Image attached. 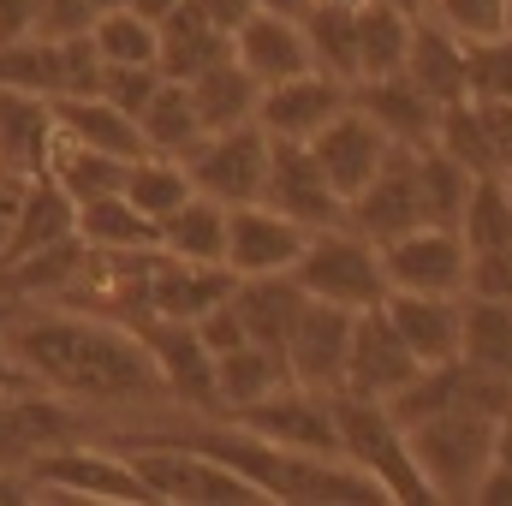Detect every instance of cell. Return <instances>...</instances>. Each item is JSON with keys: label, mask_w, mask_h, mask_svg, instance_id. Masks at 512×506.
<instances>
[{"label": "cell", "mask_w": 512, "mask_h": 506, "mask_svg": "<svg viewBox=\"0 0 512 506\" xmlns=\"http://www.w3.org/2000/svg\"><path fill=\"white\" fill-rule=\"evenodd\" d=\"M435 149H447L459 167H471L477 179H489V173H507V161H501V149H495V137L483 126V114H477V102L465 96V102H453V108H441V131H435Z\"/></svg>", "instance_id": "40"}, {"label": "cell", "mask_w": 512, "mask_h": 506, "mask_svg": "<svg viewBox=\"0 0 512 506\" xmlns=\"http://www.w3.org/2000/svg\"><path fill=\"white\" fill-rule=\"evenodd\" d=\"M185 447H203L209 459L233 465L239 477H251L256 489L268 495V506H376L387 501V489L376 477H364L352 459H322V453H292L274 447L251 429L227 423V429H191L173 435Z\"/></svg>", "instance_id": "2"}, {"label": "cell", "mask_w": 512, "mask_h": 506, "mask_svg": "<svg viewBox=\"0 0 512 506\" xmlns=\"http://www.w3.org/2000/svg\"><path fill=\"white\" fill-rule=\"evenodd\" d=\"M0 90L42 96V102H60V96H102V54H96L90 36H72V42L24 36V42L0 48Z\"/></svg>", "instance_id": "8"}, {"label": "cell", "mask_w": 512, "mask_h": 506, "mask_svg": "<svg viewBox=\"0 0 512 506\" xmlns=\"http://www.w3.org/2000/svg\"><path fill=\"white\" fill-rule=\"evenodd\" d=\"M149 483L155 506H268V495L233 465L209 459L203 447H185L173 435H120L114 441Z\"/></svg>", "instance_id": "4"}, {"label": "cell", "mask_w": 512, "mask_h": 506, "mask_svg": "<svg viewBox=\"0 0 512 506\" xmlns=\"http://www.w3.org/2000/svg\"><path fill=\"white\" fill-rule=\"evenodd\" d=\"M352 102H358V108H364V114H370L393 143H405V149H429V143H435V131H441V102H435V96H423L405 72L358 84V90H352Z\"/></svg>", "instance_id": "23"}, {"label": "cell", "mask_w": 512, "mask_h": 506, "mask_svg": "<svg viewBox=\"0 0 512 506\" xmlns=\"http://www.w3.org/2000/svg\"><path fill=\"white\" fill-rule=\"evenodd\" d=\"M304 298H310V292H304L292 274H251V280L233 286V304H239V316H245V334H251L256 346H268V352H286Z\"/></svg>", "instance_id": "27"}, {"label": "cell", "mask_w": 512, "mask_h": 506, "mask_svg": "<svg viewBox=\"0 0 512 506\" xmlns=\"http://www.w3.org/2000/svg\"><path fill=\"white\" fill-rule=\"evenodd\" d=\"M387 149H393V137H387L358 102L346 108V114H334L328 126L310 137V155L322 161V173H328V185L352 203L376 173H382V161H387Z\"/></svg>", "instance_id": "19"}, {"label": "cell", "mask_w": 512, "mask_h": 506, "mask_svg": "<svg viewBox=\"0 0 512 506\" xmlns=\"http://www.w3.org/2000/svg\"><path fill=\"white\" fill-rule=\"evenodd\" d=\"M387 292H441V298H465L471 286V245L453 227H411L382 245Z\"/></svg>", "instance_id": "11"}, {"label": "cell", "mask_w": 512, "mask_h": 506, "mask_svg": "<svg viewBox=\"0 0 512 506\" xmlns=\"http://www.w3.org/2000/svg\"><path fill=\"white\" fill-rule=\"evenodd\" d=\"M191 102H197V114H203V131H233V126H251L256 120L262 84L227 54V60H215L209 72L191 78Z\"/></svg>", "instance_id": "29"}, {"label": "cell", "mask_w": 512, "mask_h": 506, "mask_svg": "<svg viewBox=\"0 0 512 506\" xmlns=\"http://www.w3.org/2000/svg\"><path fill=\"white\" fill-rule=\"evenodd\" d=\"M155 358V370L167 381V399L191 405V411H221L215 405V352L203 346L197 322H167V316H137L131 322Z\"/></svg>", "instance_id": "16"}, {"label": "cell", "mask_w": 512, "mask_h": 506, "mask_svg": "<svg viewBox=\"0 0 512 506\" xmlns=\"http://www.w3.org/2000/svg\"><path fill=\"white\" fill-rule=\"evenodd\" d=\"M120 191H126L131 209H143L155 227H161V221H167V215H173L185 197H197V185H191L185 161H173V155H155V149L131 161V167H126V185H120Z\"/></svg>", "instance_id": "38"}, {"label": "cell", "mask_w": 512, "mask_h": 506, "mask_svg": "<svg viewBox=\"0 0 512 506\" xmlns=\"http://www.w3.org/2000/svg\"><path fill=\"white\" fill-rule=\"evenodd\" d=\"M459 239H465L471 251H512V179L507 173H489V179L471 185Z\"/></svg>", "instance_id": "39"}, {"label": "cell", "mask_w": 512, "mask_h": 506, "mask_svg": "<svg viewBox=\"0 0 512 506\" xmlns=\"http://www.w3.org/2000/svg\"><path fill=\"white\" fill-rule=\"evenodd\" d=\"M48 108H54V126L66 131V137H78L84 149L120 155V161H137V155H149V143H143V126L131 120L126 108H114L108 96H60V102H48Z\"/></svg>", "instance_id": "26"}, {"label": "cell", "mask_w": 512, "mask_h": 506, "mask_svg": "<svg viewBox=\"0 0 512 506\" xmlns=\"http://www.w3.org/2000/svg\"><path fill=\"white\" fill-rule=\"evenodd\" d=\"M155 30H161V60H155V66H161V78H173V84H191L197 72H209L215 60L233 54V36H227L197 0H185L179 12H167Z\"/></svg>", "instance_id": "25"}, {"label": "cell", "mask_w": 512, "mask_h": 506, "mask_svg": "<svg viewBox=\"0 0 512 506\" xmlns=\"http://www.w3.org/2000/svg\"><path fill=\"white\" fill-rule=\"evenodd\" d=\"M197 334H203V346H209L215 358L251 340V334H245V316H239V304H233V292H227L215 310H203V316H197Z\"/></svg>", "instance_id": "46"}, {"label": "cell", "mask_w": 512, "mask_h": 506, "mask_svg": "<svg viewBox=\"0 0 512 506\" xmlns=\"http://www.w3.org/2000/svg\"><path fill=\"white\" fill-rule=\"evenodd\" d=\"M90 42H96L102 66H155V60H161V30H155L149 18H137L131 6L102 12L96 30H90Z\"/></svg>", "instance_id": "41"}, {"label": "cell", "mask_w": 512, "mask_h": 506, "mask_svg": "<svg viewBox=\"0 0 512 506\" xmlns=\"http://www.w3.org/2000/svg\"><path fill=\"white\" fill-rule=\"evenodd\" d=\"M495 429L501 411H489L483 399H453L417 423H405L411 459L423 471V483L435 489V501H471L483 471L495 465Z\"/></svg>", "instance_id": "3"}, {"label": "cell", "mask_w": 512, "mask_h": 506, "mask_svg": "<svg viewBox=\"0 0 512 506\" xmlns=\"http://www.w3.org/2000/svg\"><path fill=\"white\" fill-rule=\"evenodd\" d=\"M96 18H102L96 0H42V12H36V36H48V42H72V36H90Z\"/></svg>", "instance_id": "45"}, {"label": "cell", "mask_w": 512, "mask_h": 506, "mask_svg": "<svg viewBox=\"0 0 512 506\" xmlns=\"http://www.w3.org/2000/svg\"><path fill=\"white\" fill-rule=\"evenodd\" d=\"M84 435V405L48 393V387H30V393H12L0 399V471H30L42 453L66 447Z\"/></svg>", "instance_id": "12"}, {"label": "cell", "mask_w": 512, "mask_h": 506, "mask_svg": "<svg viewBox=\"0 0 512 506\" xmlns=\"http://www.w3.org/2000/svg\"><path fill=\"white\" fill-rule=\"evenodd\" d=\"M262 203L280 209V215H292V221H304L310 233L346 227V197L328 185V173H322V161L310 155V143H280V137H274Z\"/></svg>", "instance_id": "14"}, {"label": "cell", "mask_w": 512, "mask_h": 506, "mask_svg": "<svg viewBox=\"0 0 512 506\" xmlns=\"http://www.w3.org/2000/svg\"><path fill=\"white\" fill-rule=\"evenodd\" d=\"M364 6H387V12H405V18H423L429 0H364Z\"/></svg>", "instance_id": "54"}, {"label": "cell", "mask_w": 512, "mask_h": 506, "mask_svg": "<svg viewBox=\"0 0 512 506\" xmlns=\"http://www.w3.org/2000/svg\"><path fill=\"white\" fill-rule=\"evenodd\" d=\"M328 6H358V0H328Z\"/></svg>", "instance_id": "58"}, {"label": "cell", "mask_w": 512, "mask_h": 506, "mask_svg": "<svg viewBox=\"0 0 512 506\" xmlns=\"http://www.w3.org/2000/svg\"><path fill=\"white\" fill-rule=\"evenodd\" d=\"M495 465H507L512 471V411L501 417V429H495Z\"/></svg>", "instance_id": "53"}, {"label": "cell", "mask_w": 512, "mask_h": 506, "mask_svg": "<svg viewBox=\"0 0 512 506\" xmlns=\"http://www.w3.org/2000/svg\"><path fill=\"white\" fill-rule=\"evenodd\" d=\"M471 298H507L512 304V251H471Z\"/></svg>", "instance_id": "47"}, {"label": "cell", "mask_w": 512, "mask_h": 506, "mask_svg": "<svg viewBox=\"0 0 512 506\" xmlns=\"http://www.w3.org/2000/svg\"><path fill=\"white\" fill-rule=\"evenodd\" d=\"M30 387H42V381L30 376L12 352H6V340H0V399H12V393H30Z\"/></svg>", "instance_id": "50"}, {"label": "cell", "mask_w": 512, "mask_h": 506, "mask_svg": "<svg viewBox=\"0 0 512 506\" xmlns=\"http://www.w3.org/2000/svg\"><path fill=\"white\" fill-rule=\"evenodd\" d=\"M96 6H102V12H114V6H126V0H96Z\"/></svg>", "instance_id": "56"}, {"label": "cell", "mask_w": 512, "mask_h": 506, "mask_svg": "<svg viewBox=\"0 0 512 506\" xmlns=\"http://www.w3.org/2000/svg\"><path fill=\"white\" fill-rule=\"evenodd\" d=\"M346 108H352V84L334 78V72H322V66H310V72L262 90L256 126L268 131V137H280V143H310L316 131L328 126L334 114H346Z\"/></svg>", "instance_id": "15"}, {"label": "cell", "mask_w": 512, "mask_h": 506, "mask_svg": "<svg viewBox=\"0 0 512 506\" xmlns=\"http://www.w3.org/2000/svg\"><path fill=\"white\" fill-rule=\"evenodd\" d=\"M239 429H251L274 447H292V453H322V459H346L340 453V429H334V399L304 387V381H286L274 393H262L251 405L227 411Z\"/></svg>", "instance_id": "9"}, {"label": "cell", "mask_w": 512, "mask_h": 506, "mask_svg": "<svg viewBox=\"0 0 512 506\" xmlns=\"http://www.w3.org/2000/svg\"><path fill=\"white\" fill-rule=\"evenodd\" d=\"M417 185H423V221H429V227H453V233H459L477 173H471V167H459L447 149H435V143H429V149H417Z\"/></svg>", "instance_id": "37"}, {"label": "cell", "mask_w": 512, "mask_h": 506, "mask_svg": "<svg viewBox=\"0 0 512 506\" xmlns=\"http://www.w3.org/2000/svg\"><path fill=\"white\" fill-rule=\"evenodd\" d=\"M411 30H417V18L387 12V6H364V0H358V84L405 72Z\"/></svg>", "instance_id": "36"}, {"label": "cell", "mask_w": 512, "mask_h": 506, "mask_svg": "<svg viewBox=\"0 0 512 506\" xmlns=\"http://www.w3.org/2000/svg\"><path fill=\"white\" fill-rule=\"evenodd\" d=\"M304 42H310V60L334 78H346L358 90V6H328V0H310L304 6Z\"/></svg>", "instance_id": "35"}, {"label": "cell", "mask_w": 512, "mask_h": 506, "mask_svg": "<svg viewBox=\"0 0 512 506\" xmlns=\"http://www.w3.org/2000/svg\"><path fill=\"white\" fill-rule=\"evenodd\" d=\"M36 12H42V0H0V48L36 36Z\"/></svg>", "instance_id": "48"}, {"label": "cell", "mask_w": 512, "mask_h": 506, "mask_svg": "<svg viewBox=\"0 0 512 506\" xmlns=\"http://www.w3.org/2000/svg\"><path fill=\"white\" fill-rule=\"evenodd\" d=\"M382 310H387V322L399 328V340L417 352V364H453V358H459L465 298H441V292H387Z\"/></svg>", "instance_id": "22"}, {"label": "cell", "mask_w": 512, "mask_h": 506, "mask_svg": "<svg viewBox=\"0 0 512 506\" xmlns=\"http://www.w3.org/2000/svg\"><path fill=\"white\" fill-rule=\"evenodd\" d=\"M233 60L251 72L262 90L268 84H286V78H298V72L316 66L310 60V42H304V24L286 18V12H268V6H256L251 18L233 30Z\"/></svg>", "instance_id": "21"}, {"label": "cell", "mask_w": 512, "mask_h": 506, "mask_svg": "<svg viewBox=\"0 0 512 506\" xmlns=\"http://www.w3.org/2000/svg\"><path fill=\"white\" fill-rule=\"evenodd\" d=\"M78 239L102 256H126V251H155L161 245V227L143 209H131L126 191H114V197L78 203Z\"/></svg>", "instance_id": "30"}, {"label": "cell", "mask_w": 512, "mask_h": 506, "mask_svg": "<svg viewBox=\"0 0 512 506\" xmlns=\"http://www.w3.org/2000/svg\"><path fill=\"white\" fill-rule=\"evenodd\" d=\"M292 370H286V352H268V346H233V352H221L215 358V405L221 411H239V405H251L262 393H274V387H286Z\"/></svg>", "instance_id": "34"}, {"label": "cell", "mask_w": 512, "mask_h": 506, "mask_svg": "<svg viewBox=\"0 0 512 506\" xmlns=\"http://www.w3.org/2000/svg\"><path fill=\"white\" fill-rule=\"evenodd\" d=\"M459 358L495 381H512V304L507 298H471L465 292V334Z\"/></svg>", "instance_id": "32"}, {"label": "cell", "mask_w": 512, "mask_h": 506, "mask_svg": "<svg viewBox=\"0 0 512 506\" xmlns=\"http://www.w3.org/2000/svg\"><path fill=\"white\" fill-rule=\"evenodd\" d=\"M66 239H78V203L60 191V179L36 173V179L24 185L18 209H12V239H6V251H0V268L18 262V256L48 251V245H66Z\"/></svg>", "instance_id": "24"}, {"label": "cell", "mask_w": 512, "mask_h": 506, "mask_svg": "<svg viewBox=\"0 0 512 506\" xmlns=\"http://www.w3.org/2000/svg\"><path fill=\"white\" fill-rule=\"evenodd\" d=\"M417 370H423L417 352L399 340V328L387 322L382 304L376 310H358V322H352V358H346V381L340 387L370 393V399H393Z\"/></svg>", "instance_id": "20"}, {"label": "cell", "mask_w": 512, "mask_h": 506, "mask_svg": "<svg viewBox=\"0 0 512 506\" xmlns=\"http://www.w3.org/2000/svg\"><path fill=\"white\" fill-rule=\"evenodd\" d=\"M334 399V429H340V453L364 471V477H376L387 489V501H435V489L423 483V471H417V459H411V441H405V423L393 417V405L387 399H370V393H352V387H334L328 393Z\"/></svg>", "instance_id": "5"}, {"label": "cell", "mask_w": 512, "mask_h": 506, "mask_svg": "<svg viewBox=\"0 0 512 506\" xmlns=\"http://www.w3.org/2000/svg\"><path fill=\"white\" fill-rule=\"evenodd\" d=\"M197 6H203V12H209L221 30H227V36H233V30H239V24L256 12V0H197Z\"/></svg>", "instance_id": "51"}, {"label": "cell", "mask_w": 512, "mask_h": 506, "mask_svg": "<svg viewBox=\"0 0 512 506\" xmlns=\"http://www.w3.org/2000/svg\"><path fill=\"white\" fill-rule=\"evenodd\" d=\"M137 126H143V143H149L155 155H173V161H185V155L209 137L197 102H191V84H173V78H161V90L149 96V108L137 114Z\"/></svg>", "instance_id": "33"}, {"label": "cell", "mask_w": 512, "mask_h": 506, "mask_svg": "<svg viewBox=\"0 0 512 506\" xmlns=\"http://www.w3.org/2000/svg\"><path fill=\"white\" fill-rule=\"evenodd\" d=\"M471 501H483V506H512V471H507V465H489Z\"/></svg>", "instance_id": "49"}, {"label": "cell", "mask_w": 512, "mask_h": 506, "mask_svg": "<svg viewBox=\"0 0 512 506\" xmlns=\"http://www.w3.org/2000/svg\"><path fill=\"white\" fill-rule=\"evenodd\" d=\"M292 280L322 298V304H340V310H376L387 298V268H382V245H370L364 233L352 227H322L310 233V245L298 256Z\"/></svg>", "instance_id": "6"}, {"label": "cell", "mask_w": 512, "mask_h": 506, "mask_svg": "<svg viewBox=\"0 0 512 506\" xmlns=\"http://www.w3.org/2000/svg\"><path fill=\"white\" fill-rule=\"evenodd\" d=\"M304 245H310V227L280 215V209H268V203L227 209V268L239 280H251V274H292Z\"/></svg>", "instance_id": "17"}, {"label": "cell", "mask_w": 512, "mask_h": 506, "mask_svg": "<svg viewBox=\"0 0 512 506\" xmlns=\"http://www.w3.org/2000/svg\"><path fill=\"white\" fill-rule=\"evenodd\" d=\"M465 90L471 102H512V36L465 42Z\"/></svg>", "instance_id": "42"}, {"label": "cell", "mask_w": 512, "mask_h": 506, "mask_svg": "<svg viewBox=\"0 0 512 506\" xmlns=\"http://www.w3.org/2000/svg\"><path fill=\"white\" fill-rule=\"evenodd\" d=\"M24 483H30V501H60L66 495V501H90V506H155L149 483L137 477V465L126 453H102V447H78V441L42 453L24 471Z\"/></svg>", "instance_id": "7"}, {"label": "cell", "mask_w": 512, "mask_h": 506, "mask_svg": "<svg viewBox=\"0 0 512 506\" xmlns=\"http://www.w3.org/2000/svg\"><path fill=\"white\" fill-rule=\"evenodd\" d=\"M507 36H512V0H507Z\"/></svg>", "instance_id": "57"}, {"label": "cell", "mask_w": 512, "mask_h": 506, "mask_svg": "<svg viewBox=\"0 0 512 506\" xmlns=\"http://www.w3.org/2000/svg\"><path fill=\"white\" fill-rule=\"evenodd\" d=\"M352 310L340 304H322V298H304L298 310V328L286 340V370L292 381L316 387V393H334L346 381V358H352Z\"/></svg>", "instance_id": "18"}, {"label": "cell", "mask_w": 512, "mask_h": 506, "mask_svg": "<svg viewBox=\"0 0 512 506\" xmlns=\"http://www.w3.org/2000/svg\"><path fill=\"white\" fill-rule=\"evenodd\" d=\"M155 90H161V66H102V96L114 108H126L131 120L149 108Z\"/></svg>", "instance_id": "44"}, {"label": "cell", "mask_w": 512, "mask_h": 506, "mask_svg": "<svg viewBox=\"0 0 512 506\" xmlns=\"http://www.w3.org/2000/svg\"><path fill=\"white\" fill-rule=\"evenodd\" d=\"M256 6H268V12H286V18H304V6H310V0H256Z\"/></svg>", "instance_id": "55"}, {"label": "cell", "mask_w": 512, "mask_h": 506, "mask_svg": "<svg viewBox=\"0 0 512 506\" xmlns=\"http://www.w3.org/2000/svg\"><path fill=\"white\" fill-rule=\"evenodd\" d=\"M161 251L179 262H221L227 268V203L215 197H185L167 221H161Z\"/></svg>", "instance_id": "31"}, {"label": "cell", "mask_w": 512, "mask_h": 506, "mask_svg": "<svg viewBox=\"0 0 512 506\" xmlns=\"http://www.w3.org/2000/svg\"><path fill=\"white\" fill-rule=\"evenodd\" d=\"M346 227L364 233L370 245H387L411 227H429L423 221V185H417V149H405V143L387 149L382 173L346 203Z\"/></svg>", "instance_id": "13"}, {"label": "cell", "mask_w": 512, "mask_h": 506, "mask_svg": "<svg viewBox=\"0 0 512 506\" xmlns=\"http://www.w3.org/2000/svg\"><path fill=\"white\" fill-rule=\"evenodd\" d=\"M405 78H411L423 96H435L441 108L465 102V96H471V90H465V42H459L447 24H435V18H417L411 54H405Z\"/></svg>", "instance_id": "28"}, {"label": "cell", "mask_w": 512, "mask_h": 506, "mask_svg": "<svg viewBox=\"0 0 512 506\" xmlns=\"http://www.w3.org/2000/svg\"><path fill=\"white\" fill-rule=\"evenodd\" d=\"M268 149L274 137L256 126H233V131H209L191 155H185V173L203 197L239 209V203H262V185H268Z\"/></svg>", "instance_id": "10"}, {"label": "cell", "mask_w": 512, "mask_h": 506, "mask_svg": "<svg viewBox=\"0 0 512 506\" xmlns=\"http://www.w3.org/2000/svg\"><path fill=\"white\" fill-rule=\"evenodd\" d=\"M429 18L447 24L459 42L507 36V0H429Z\"/></svg>", "instance_id": "43"}, {"label": "cell", "mask_w": 512, "mask_h": 506, "mask_svg": "<svg viewBox=\"0 0 512 506\" xmlns=\"http://www.w3.org/2000/svg\"><path fill=\"white\" fill-rule=\"evenodd\" d=\"M0 340L48 393L72 399L84 411L161 405V393H167V381H161L143 334L131 322L66 316V310H18L0 298Z\"/></svg>", "instance_id": "1"}, {"label": "cell", "mask_w": 512, "mask_h": 506, "mask_svg": "<svg viewBox=\"0 0 512 506\" xmlns=\"http://www.w3.org/2000/svg\"><path fill=\"white\" fill-rule=\"evenodd\" d=\"M126 6L137 12V18H149V24H161V18H167V12H179L185 0H126Z\"/></svg>", "instance_id": "52"}]
</instances>
